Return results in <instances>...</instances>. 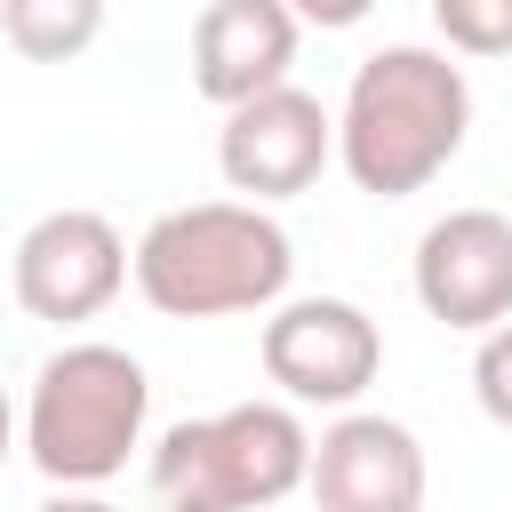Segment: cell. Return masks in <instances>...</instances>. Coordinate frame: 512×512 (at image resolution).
Listing matches in <instances>:
<instances>
[{
    "label": "cell",
    "mask_w": 512,
    "mask_h": 512,
    "mask_svg": "<svg viewBox=\"0 0 512 512\" xmlns=\"http://www.w3.org/2000/svg\"><path fill=\"white\" fill-rule=\"evenodd\" d=\"M472 400H480V416L496 432H512V320L480 336V352H472Z\"/></svg>",
    "instance_id": "4fadbf2b"
},
{
    "label": "cell",
    "mask_w": 512,
    "mask_h": 512,
    "mask_svg": "<svg viewBox=\"0 0 512 512\" xmlns=\"http://www.w3.org/2000/svg\"><path fill=\"white\" fill-rule=\"evenodd\" d=\"M0 32L24 64H72L104 32V0H0Z\"/></svg>",
    "instance_id": "8fae6325"
},
{
    "label": "cell",
    "mask_w": 512,
    "mask_h": 512,
    "mask_svg": "<svg viewBox=\"0 0 512 512\" xmlns=\"http://www.w3.org/2000/svg\"><path fill=\"white\" fill-rule=\"evenodd\" d=\"M416 304L464 336H488L512 320V216L496 208H448L416 240Z\"/></svg>",
    "instance_id": "ba28073f"
},
{
    "label": "cell",
    "mask_w": 512,
    "mask_h": 512,
    "mask_svg": "<svg viewBox=\"0 0 512 512\" xmlns=\"http://www.w3.org/2000/svg\"><path fill=\"white\" fill-rule=\"evenodd\" d=\"M472 136V80L464 64H448V48H376L336 112V168L376 192V200H408L424 192Z\"/></svg>",
    "instance_id": "6da1fadb"
},
{
    "label": "cell",
    "mask_w": 512,
    "mask_h": 512,
    "mask_svg": "<svg viewBox=\"0 0 512 512\" xmlns=\"http://www.w3.org/2000/svg\"><path fill=\"white\" fill-rule=\"evenodd\" d=\"M40 512H120V504H104L96 488H64V496H48Z\"/></svg>",
    "instance_id": "9a60e30c"
},
{
    "label": "cell",
    "mask_w": 512,
    "mask_h": 512,
    "mask_svg": "<svg viewBox=\"0 0 512 512\" xmlns=\"http://www.w3.org/2000/svg\"><path fill=\"white\" fill-rule=\"evenodd\" d=\"M368 8H376V0H288V16H296L304 32H352Z\"/></svg>",
    "instance_id": "5bb4252c"
},
{
    "label": "cell",
    "mask_w": 512,
    "mask_h": 512,
    "mask_svg": "<svg viewBox=\"0 0 512 512\" xmlns=\"http://www.w3.org/2000/svg\"><path fill=\"white\" fill-rule=\"evenodd\" d=\"M8 288L32 320L48 328H80L96 320L120 288H128V240L112 232V216L96 208H48L40 224H24L16 256H8Z\"/></svg>",
    "instance_id": "52a82bcc"
},
{
    "label": "cell",
    "mask_w": 512,
    "mask_h": 512,
    "mask_svg": "<svg viewBox=\"0 0 512 512\" xmlns=\"http://www.w3.org/2000/svg\"><path fill=\"white\" fill-rule=\"evenodd\" d=\"M296 40H304V24L288 16V0H208L192 24V88L216 112H232L288 80Z\"/></svg>",
    "instance_id": "30bf717a"
},
{
    "label": "cell",
    "mask_w": 512,
    "mask_h": 512,
    "mask_svg": "<svg viewBox=\"0 0 512 512\" xmlns=\"http://www.w3.org/2000/svg\"><path fill=\"white\" fill-rule=\"evenodd\" d=\"M304 488H312V512H424L432 464H424V440L400 416L352 408L312 440Z\"/></svg>",
    "instance_id": "9c48e42d"
},
{
    "label": "cell",
    "mask_w": 512,
    "mask_h": 512,
    "mask_svg": "<svg viewBox=\"0 0 512 512\" xmlns=\"http://www.w3.org/2000/svg\"><path fill=\"white\" fill-rule=\"evenodd\" d=\"M448 56H512V0H432Z\"/></svg>",
    "instance_id": "7c38bea8"
},
{
    "label": "cell",
    "mask_w": 512,
    "mask_h": 512,
    "mask_svg": "<svg viewBox=\"0 0 512 512\" xmlns=\"http://www.w3.org/2000/svg\"><path fill=\"white\" fill-rule=\"evenodd\" d=\"M144 416H152V384H144L136 352H120V344H64L32 376L24 456L56 488H104L144 448Z\"/></svg>",
    "instance_id": "277c9868"
},
{
    "label": "cell",
    "mask_w": 512,
    "mask_h": 512,
    "mask_svg": "<svg viewBox=\"0 0 512 512\" xmlns=\"http://www.w3.org/2000/svg\"><path fill=\"white\" fill-rule=\"evenodd\" d=\"M296 248L264 200H192L144 224L128 280L160 320H232L288 296Z\"/></svg>",
    "instance_id": "7a4b0ae2"
},
{
    "label": "cell",
    "mask_w": 512,
    "mask_h": 512,
    "mask_svg": "<svg viewBox=\"0 0 512 512\" xmlns=\"http://www.w3.org/2000/svg\"><path fill=\"white\" fill-rule=\"evenodd\" d=\"M8 448H16V408H8V392H0V464H8Z\"/></svg>",
    "instance_id": "2e32d148"
},
{
    "label": "cell",
    "mask_w": 512,
    "mask_h": 512,
    "mask_svg": "<svg viewBox=\"0 0 512 512\" xmlns=\"http://www.w3.org/2000/svg\"><path fill=\"white\" fill-rule=\"evenodd\" d=\"M312 472V432L288 400L184 416L152 448V512H280Z\"/></svg>",
    "instance_id": "3957f363"
},
{
    "label": "cell",
    "mask_w": 512,
    "mask_h": 512,
    "mask_svg": "<svg viewBox=\"0 0 512 512\" xmlns=\"http://www.w3.org/2000/svg\"><path fill=\"white\" fill-rule=\"evenodd\" d=\"M328 160H336V112L296 80L232 104L216 128V176L240 200H296L320 184Z\"/></svg>",
    "instance_id": "8992f818"
},
{
    "label": "cell",
    "mask_w": 512,
    "mask_h": 512,
    "mask_svg": "<svg viewBox=\"0 0 512 512\" xmlns=\"http://www.w3.org/2000/svg\"><path fill=\"white\" fill-rule=\"evenodd\" d=\"M384 368V328L352 296H280L264 320V376L296 408H352Z\"/></svg>",
    "instance_id": "5b68a950"
}]
</instances>
